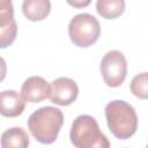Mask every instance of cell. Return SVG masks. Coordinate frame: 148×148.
<instances>
[{"label": "cell", "mask_w": 148, "mask_h": 148, "mask_svg": "<svg viewBox=\"0 0 148 148\" xmlns=\"http://www.w3.org/2000/svg\"><path fill=\"white\" fill-rule=\"evenodd\" d=\"M64 124L61 110L54 106H43L30 114L27 125L31 135L40 143L50 145L58 138Z\"/></svg>", "instance_id": "6da1fadb"}, {"label": "cell", "mask_w": 148, "mask_h": 148, "mask_svg": "<svg viewBox=\"0 0 148 148\" xmlns=\"http://www.w3.org/2000/svg\"><path fill=\"white\" fill-rule=\"evenodd\" d=\"M67 3L74 8H84L90 5L91 0H66Z\"/></svg>", "instance_id": "5bb4252c"}, {"label": "cell", "mask_w": 148, "mask_h": 148, "mask_svg": "<svg viewBox=\"0 0 148 148\" xmlns=\"http://www.w3.org/2000/svg\"><path fill=\"white\" fill-rule=\"evenodd\" d=\"M105 119L110 132L119 140L130 139L138 130V116L134 108L121 99L106 104Z\"/></svg>", "instance_id": "7a4b0ae2"}, {"label": "cell", "mask_w": 148, "mask_h": 148, "mask_svg": "<svg viewBox=\"0 0 148 148\" xmlns=\"http://www.w3.org/2000/svg\"><path fill=\"white\" fill-rule=\"evenodd\" d=\"M99 69L105 84L111 88H117L123 84L127 75L126 58L120 51H109L103 56Z\"/></svg>", "instance_id": "5b68a950"}, {"label": "cell", "mask_w": 148, "mask_h": 148, "mask_svg": "<svg viewBox=\"0 0 148 148\" xmlns=\"http://www.w3.org/2000/svg\"><path fill=\"white\" fill-rule=\"evenodd\" d=\"M17 27L14 20V8L12 0L0 2V47L9 46L16 38Z\"/></svg>", "instance_id": "52a82bcc"}, {"label": "cell", "mask_w": 148, "mask_h": 148, "mask_svg": "<svg viewBox=\"0 0 148 148\" xmlns=\"http://www.w3.org/2000/svg\"><path fill=\"white\" fill-rule=\"evenodd\" d=\"M125 0H97L96 10L99 16L106 20H113L123 15L125 10Z\"/></svg>", "instance_id": "7c38bea8"}, {"label": "cell", "mask_w": 148, "mask_h": 148, "mask_svg": "<svg viewBox=\"0 0 148 148\" xmlns=\"http://www.w3.org/2000/svg\"><path fill=\"white\" fill-rule=\"evenodd\" d=\"M68 35L74 45L88 47L95 44L101 35L99 22L91 14H77L68 24Z\"/></svg>", "instance_id": "277c9868"}, {"label": "cell", "mask_w": 148, "mask_h": 148, "mask_svg": "<svg viewBox=\"0 0 148 148\" xmlns=\"http://www.w3.org/2000/svg\"><path fill=\"white\" fill-rule=\"evenodd\" d=\"M23 15L32 22L43 21L51 12L50 0H23L22 2Z\"/></svg>", "instance_id": "30bf717a"}, {"label": "cell", "mask_w": 148, "mask_h": 148, "mask_svg": "<svg viewBox=\"0 0 148 148\" xmlns=\"http://www.w3.org/2000/svg\"><path fill=\"white\" fill-rule=\"evenodd\" d=\"M29 146V135L22 127H10L1 134L2 148H25Z\"/></svg>", "instance_id": "8fae6325"}, {"label": "cell", "mask_w": 148, "mask_h": 148, "mask_svg": "<svg viewBox=\"0 0 148 148\" xmlns=\"http://www.w3.org/2000/svg\"><path fill=\"white\" fill-rule=\"evenodd\" d=\"M147 147H148V145H147Z\"/></svg>", "instance_id": "9a60e30c"}, {"label": "cell", "mask_w": 148, "mask_h": 148, "mask_svg": "<svg viewBox=\"0 0 148 148\" xmlns=\"http://www.w3.org/2000/svg\"><path fill=\"white\" fill-rule=\"evenodd\" d=\"M79 96L76 82L69 77H58L51 82L50 101L60 106L71 105Z\"/></svg>", "instance_id": "8992f818"}, {"label": "cell", "mask_w": 148, "mask_h": 148, "mask_svg": "<svg viewBox=\"0 0 148 148\" xmlns=\"http://www.w3.org/2000/svg\"><path fill=\"white\" fill-rule=\"evenodd\" d=\"M131 92L140 98L148 99V72L135 75L131 81Z\"/></svg>", "instance_id": "4fadbf2b"}, {"label": "cell", "mask_w": 148, "mask_h": 148, "mask_svg": "<svg viewBox=\"0 0 148 148\" xmlns=\"http://www.w3.org/2000/svg\"><path fill=\"white\" fill-rule=\"evenodd\" d=\"M25 101L15 90H3L0 94V113L3 117L14 118L23 113Z\"/></svg>", "instance_id": "9c48e42d"}, {"label": "cell", "mask_w": 148, "mask_h": 148, "mask_svg": "<svg viewBox=\"0 0 148 148\" xmlns=\"http://www.w3.org/2000/svg\"><path fill=\"white\" fill-rule=\"evenodd\" d=\"M69 139L76 148H109L108 138L101 132L96 119L89 114H81L72 124Z\"/></svg>", "instance_id": "3957f363"}, {"label": "cell", "mask_w": 148, "mask_h": 148, "mask_svg": "<svg viewBox=\"0 0 148 148\" xmlns=\"http://www.w3.org/2000/svg\"><path fill=\"white\" fill-rule=\"evenodd\" d=\"M51 84L42 76H30L21 87V95L25 102L39 103L50 97Z\"/></svg>", "instance_id": "ba28073f"}]
</instances>
